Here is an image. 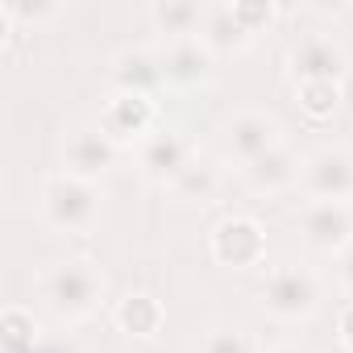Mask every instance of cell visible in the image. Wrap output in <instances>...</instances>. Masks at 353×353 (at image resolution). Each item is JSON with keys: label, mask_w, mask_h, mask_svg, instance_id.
Returning a JSON list of instances; mask_svg holds the SVG:
<instances>
[{"label": "cell", "mask_w": 353, "mask_h": 353, "mask_svg": "<svg viewBox=\"0 0 353 353\" xmlns=\"http://www.w3.org/2000/svg\"><path fill=\"white\" fill-rule=\"evenodd\" d=\"M30 353H79V345H71V341H67V345H63V341H59V345H46V341H42V345L30 349Z\"/></svg>", "instance_id": "obj_26"}, {"label": "cell", "mask_w": 353, "mask_h": 353, "mask_svg": "<svg viewBox=\"0 0 353 353\" xmlns=\"http://www.w3.org/2000/svg\"><path fill=\"white\" fill-rule=\"evenodd\" d=\"M42 216L59 233H88L100 216V188L75 174H50L42 183Z\"/></svg>", "instance_id": "obj_1"}, {"label": "cell", "mask_w": 353, "mask_h": 353, "mask_svg": "<svg viewBox=\"0 0 353 353\" xmlns=\"http://www.w3.org/2000/svg\"><path fill=\"white\" fill-rule=\"evenodd\" d=\"M287 67H291V79L295 83H341L349 75V54L341 50V42L324 38V34H307L291 46L287 54Z\"/></svg>", "instance_id": "obj_8"}, {"label": "cell", "mask_w": 353, "mask_h": 353, "mask_svg": "<svg viewBox=\"0 0 353 353\" xmlns=\"http://www.w3.org/2000/svg\"><path fill=\"white\" fill-rule=\"evenodd\" d=\"M274 145H283V133H279V121L274 117H266L258 108H245V112H237V117L225 121V150L241 166H250L254 158H262Z\"/></svg>", "instance_id": "obj_9"}, {"label": "cell", "mask_w": 353, "mask_h": 353, "mask_svg": "<svg viewBox=\"0 0 353 353\" xmlns=\"http://www.w3.org/2000/svg\"><path fill=\"white\" fill-rule=\"evenodd\" d=\"M204 13L208 9L196 5V0H154V5H150V26L166 42H183V38H200Z\"/></svg>", "instance_id": "obj_17"}, {"label": "cell", "mask_w": 353, "mask_h": 353, "mask_svg": "<svg viewBox=\"0 0 353 353\" xmlns=\"http://www.w3.org/2000/svg\"><path fill=\"white\" fill-rule=\"evenodd\" d=\"M117 154H121V150L100 133V125H83V129H75V133L67 137V145H63V174H75V179L96 183L104 170L117 166Z\"/></svg>", "instance_id": "obj_10"}, {"label": "cell", "mask_w": 353, "mask_h": 353, "mask_svg": "<svg viewBox=\"0 0 353 353\" xmlns=\"http://www.w3.org/2000/svg\"><path fill=\"white\" fill-rule=\"evenodd\" d=\"M212 258L229 270H250L266 258V229L254 216H225L212 229Z\"/></svg>", "instance_id": "obj_7"}, {"label": "cell", "mask_w": 353, "mask_h": 353, "mask_svg": "<svg viewBox=\"0 0 353 353\" xmlns=\"http://www.w3.org/2000/svg\"><path fill=\"white\" fill-rule=\"evenodd\" d=\"M233 13H237V21H241L254 38H258L262 30H270L274 17H279V9H274V5H262V0H237Z\"/></svg>", "instance_id": "obj_22"}, {"label": "cell", "mask_w": 353, "mask_h": 353, "mask_svg": "<svg viewBox=\"0 0 353 353\" xmlns=\"http://www.w3.org/2000/svg\"><path fill=\"white\" fill-rule=\"evenodd\" d=\"M192 158H196V154H192V145H188L179 133H154L145 145H137L141 174H145L150 183H158V188H170V183L188 170Z\"/></svg>", "instance_id": "obj_12"}, {"label": "cell", "mask_w": 353, "mask_h": 353, "mask_svg": "<svg viewBox=\"0 0 353 353\" xmlns=\"http://www.w3.org/2000/svg\"><path fill=\"white\" fill-rule=\"evenodd\" d=\"M303 192L324 204H349L353 200V150L345 145H320L303 158Z\"/></svg>", "instance_id": "obj_5"}, {"label": "cell", "mask_w": 353, "mask_h": 353, "mask_svg": "<svg viewBox=\"0 0 353 353\" xmlns=\"http://www.w3.org/2000/svg\"><path fill=\"white\" fill-rule=\"evenodd\" d=\"M212 67H216V54L200 38L166 42V54H162L166 83H174V88H200V83L212 79Z\"/></svg>", "instance_id": "obj_14"}, {"label": "cell", "mask_w": 353, "mask_h": 353, "mask_svg": "<svg viewBox=\"0 0 353 353\" xmlns=\"http://www.w3.org/2000/svg\"><path fill=\"white\" fill-rule=\"evenodd\" d=\"M0 341H5V353H30V349H38L42 336H38L34 312L21 307V303H9L5 316H0Z\"/></svg>", "instance_id": "obj_19"}, {"label": "cell", "mask_w": 353, "mask_h": 353, "mask_svg": "<svg viewBox=\"0 0 353 353\" xmlns=\"http://www.w3.org/2000/svg\"><path fill=\"white\" fill-rule=\"evenodd\" d=\"M112 320L125 336L133 341H145V336H158L162 324H166V307L162 299H154L150 291H129L117 307H112Z\"/></svg>", "instance_id": "obj_15"}, {"label": "cell", "mask_w": 353, "mask_h": 353, "mask_svg": "<svg viewBox=\"0 0 353 353\" xmlns=\"http://www.w3.org/2000/svg\"><path fill=\"white\" fill-rule=\"evenodd\" d=\"M216 192H221V166L212 158H204V154H196L188 162V170L170 183V196L188 200V204H212Z\"/></svg>", "instance_id": "obj_18"}, {"label": "cell", "mask_w": 353, "mask_h": 353, "mask_svg": "<svg viewBox=\"0 0 353 353\" xmlns=\"http://www.w3.org/2000/svg\"><path fill=\"white\" fill-rule=\"evenodd\" d=\"M295 100H299V112L307 121H328L336 112V104H341V83H324V79L295 83Z\"/></svg>", "instance_id": "obj_20"}, {"label": "cell", "mask_w": 353, "mask_h": 353, "mask_svg": "<svg viewBox=\"0 0 353 353\" xmlns=\"http://www.w3.org/2000/svg\"><path fill=\"white\" fill-rule=\"evenodd\" d=\"M200 42L221 59V54H241V50H250V42H254V34L237 21V13H233V5H212L208 13H204V26H200Z\"/></svg>", "instance_id": "obj_16"}, {"label": "cell", "mask_w": 353, "mask_h": 353, "mask_svg": "<svg viewBox=\"0 0 353 353\" xmlns=\"http://www.w3.org/2000/svg\"><path fill=\"white\" fill-rule=\"evenodd\" d=\"M46 299H50V312L59 320H88L104 299L100 266L88 258H71V262L54 266L46 279Z\"/></svg>", "instance_id": "obj_2"}, {"label": "cell", "mask_w": 353, "mask_h": 353, "mask_svg": "<svg viewBox=\"0 0 353 353\" xmlns=\"http://www.w3.org/2000/svg\"><path fill=\"white\" fill-rule=\"evenodd\" d=\"M336 283L345 295H353V245L345 254H336Z\"/></svg>", "instance_id": "obj_24"}, {"label": "cell", "mask_w": 353, "mask_h": 353, "mask_svg": "<svg viewBox=\"0 0 353 353\" xmlns=\"http://www.w3.org/2000/svg\"><path fill=\"white\" fill-rule=\"evenodd\" d=\"M266 353H307V349L303 345H270Z\"/></svg>", "instance_id": "obj_27"}, {"label": "cell", "mask_w": 353, "mask_h": 353, "mask_svg": "<svg viewBox=\"0 0 353 353\" xmlns=\"http://www.w3.org/2000/svg\"><path fill=\"white\" fill-rule=\"evenodd\" d=\"M112 88L117 92H129V96H158V88H166L162 54H150L141 46L121 50L112 59Z\"/></svg>", "instance_id": "obj_13"}, {"label": "cell", "mask_w": 353, "mask_h": 353, "mask_svg": "<svg viewBox=\"0 0 353 353\" xmlns=\"http://www.w3.org/2000/svg\"><path fill=\"white\" fill-rule=\"evenodd\" d=\"M5 13L13 17V26H42V21H54L63 13V5H50V0H5Z\"/></svg>", "instance_id": "obj_21"}, {"label": "cell", "mask_w": 353, "mask_h": 353, "mask_svg": "<svg viewBox=\"0 0 353 353\" xmlns=\"http://www.w3.org/2000/svg\"><path fill=\"white\" fill-rule=\"evenodd\" d=\"M320 299H324L320 279H316L307 266L287 262V266H279V270L266 274L262 307H266V316H274V320H283V324L312 320V316L320 312Z\"/></svg>", "instance_id": "obj_3"}, {"label": "cell", "mask_w": 353, "mask_h": 353, "mask_svg": "<svg viewBox=\"0 0 353 353\" xmlns=\"http://www.w3.org/2000/svg\"><path fill=\"white\" fill-rule=\"evenodd\" d=\"M336 336H341L345 349H353V303L341 307V316H336Z\"/></svg>", "instance_id": "obj_25"}, {"label": "cell", "mask_w": 353, "mask_h": 353, "mask_svg": "<svg viewBox=\"0 0 353 353\" xmlns=\"http://www.w3.org/2000/svg\"><path fill=\"white\" fill-rule=\"evenodd\" d=\"M299 237L307 250L316 254H345L353 245V204H324V200H312L303 212H299Z\"/></svg>", "instance_id": "obj_6"}, {"label": "cell", "mask_w": 353, "mask_h": 353, "mask_svg": "<svg viewBox=\"0 0 353 353\" xmlns=\"http://www.w3.org/2000/svg\"><path fill=\"white\" fill-rule=\"evenodd\" d=\"M241 174H245L250 192H258V196H279V192H287V188H295V183L303 179V158H299L291 145H274V150H266L262 158H254L250 166H241Z\"/></svg>", "instance_id": "obj_11"}, {"label": "cell", "mask_w": 353, "mask_h": 353, "mask_svg": "<svg viewBox=\"0 0 353 353\" xmlns=\"http://www.w3.org/2000/svg\"><path fill=\"white\" fill-rule=\"evenodd\" d=\"M204 353H254V349H250V336H245L241 328L221 324V328H212V332H208Z\"/></svg>", "instance_id": "obj_23"}, {"label": "cell", "mask_w": 353, "mask_h": 353, "mask_svg": "<svg viewBox=\"0 0 353 353\" xmlns=\"http://www.w3.org/2000/svg\"><path fill=\"white\" fill-rule=\"evenodd\" d=\"M154 121H158V104L154 96H129V92H112L96 117L100 133L125 150V145H145L154 137Z\"/></svg>", "instance_id": "obj_4"}]
</instances>
